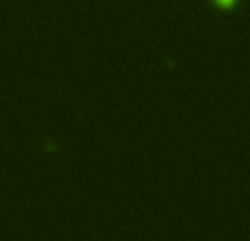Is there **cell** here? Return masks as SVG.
<instances>
[{
  "label": "cell",
  "instance_id": "6da1fadb",
  "mask_svg": "<svg viewBox=\"0 0 250 241\" xmlns=\"http://www.w3.org/2000/svg\"><path fill=\"white\" fill-rule=\"evenodd\" d=\"M217 4H220L222 9H230V7H235V0H215Z\"/></svg>",
  "mask_w": 250,
  "mask_h": 241
}]
</instances>
